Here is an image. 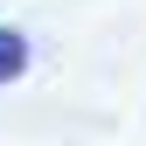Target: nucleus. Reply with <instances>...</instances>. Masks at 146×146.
<instances>
[{
	"mask_svg": "<svg viewBox=\"0 0 146 146\" xmlns=\"http://www.w3.org/2000/svg\"><path fill=\"white\" fill-rule=\"evenodd\" d=\"M21 70H28V35L21 28H0V84L21 77Z\"/></svg>",
	"mask_w": 146,
	"mask_h": 146,
	"instance_id": "1",
	"label": "nucleus"
}]
</instances>
